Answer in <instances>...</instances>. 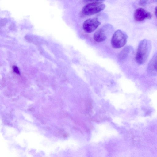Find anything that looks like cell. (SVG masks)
Here are the masks:
<instances>
[{
    "mask_svg": "<svg viewBox=\"0 0 157 157\" xmlns=\"http://www.w3.org/2000/svg\"><path fill=\"white\" fill-rule=\"evenodd\" d=\"M128 36L120 30H116L113 34L111 40L112 47L115 48H121L127 42Z\"/></svg>",
    "mask_w": 157,
    "mask_h": 157,
    "instance_id": "3957f363",
    "label": "cell"
},
{
    "mask_svg": "<svg viewBox=\"0 0 157 157\" xmlns=\"http://www.w3.org/2000/svg\"><path fill=\"white\" fill-rule=\"evenodd\" d=\"M155 14L156 18H157V6L156 7L155 9Z\"/></svg>",
    "mask_w": 157,
    "mask_h": 157,
    "instance_id": "8fae6325",
    "label": "cell"
},
{
    "mask_svg": "<svg viewBox=\"0 0 157 157\" xmlns=\"http://www.w3.org/2000/svg\"><path fill=\"white\" fill-rule=\"evenodd\" d=\"M100 24V22L97 18L89 19L84 21L83 29L86 33H90L94 31Z\"/></svg>",
    "mask_w": 157,
    "mask_h": 157,
    "instance_id": "277c9868",
    "label": "cell"
},
{
    "mask_svg": "<svg viewBox=\"0 0 157 157\" xmlns=\"http://www.w3.org/2000/svg\"><path fill=\"white\" fill-rule=\"evenodd\" d=\"M132 48L130 46H127L125 47L119 53L118 58L121 60L125 59L132 52Z\"/></svg>",
    "mask_w": 157,
    "mask_h": 157,
    "instance_id": "ba28073f",
    "label": "cell"
},
{
    "mask_svg": "<svg viewBox=\"0 0 157 157\" xmlns=\"http://www.w3.org/2000/svg\"><path fill=\"white\" fill-rule=\"evenodd\" d=\"M147 69L150 74L154 75H157V52L154 55L149 61Z\"/></svg>",
    "mask_w": 157,
    "mask_h": 157,
    "instance_id": "52a82bcc",
    "label": "cell"
},
{
    "mask_svg": "<svg viewBox=\"0 0 157 157\" xmlns=\"http://www.w3.org/2000/svg\"><path fill=\"white\" fill-rule=\"evenodd\" d=\"M147 0H140L139 1V4L140 6H144L147 3Z\"/></svg>",
    "mask_w": 157,
    "mask_h": 157,
    "instance_id": "9c48e42d",
    "label": "cell"
},
{
    "mask_svg": "<svg viewBox=\"0 0 157 157\" xmlns=\"http://www.w3.org/2000/svg\"><path fill=\"white\" fill-rule=\"evenodd\" d=\"M151 48V41L144 39L141 41L138 45L136 56V60L139 64L144 63L147 59Z\"/></svg>",
    "mask_w": 157,
    "mask_h": 157,
    "instance_id": "6da1fadb",
    "label": "cell"
},
{
    "mask_svg": "<svg viewBox=\"0 0 157 157\" xmlns=\"http://www.w3.org/2000/svg\"><path fill=\"white\" fill-rule=\"evenodd\" d=\"M107 25L98 30L94 35V40L97 42H100L104 41L106 38V34L107 33Z\"/></svg>",
    "mask_w": 157,
    "mask_h": 157,
    "instance_id": "8992f818",
    "label": "cell"
},
{
    "mask_svg": "<svg viewBox=\"0 0 157 157\" xmlns=\"http://www.w3.org/2000/svg\"><path fill=\"white\" fill-rule=\"evenodd\" d=\"M105 7V4L101 1H96L84 6L82 9V12L86 15H92L101 11Z\"/></svg>",
    "mask_w": 157,
    "mask_h": 157,
    "instance_id": "7a4b0ae2",
    "label": "cell"
},
{
    "mask_svg": "<svg viewBox=\"0 0 157 157\" xmlns=\"http://www.w3.org/2000/svg\"><path fill=\"white\" fill-rule=\"evenodd\" d=\"M14 71L17 74H19L20 72L17 67L16 66H13V67Z\"/></svg>",
    "mask_w": 157,
    "mask_h": 157,
    "instance_id": "30bf717a",
    "label": "cell"
},
{
    "mask_svg": "<svg viewBox=\"0 0 157 157\" xmlns=\"http://www.w3.org/2000/svg\"><path fill=\"white\" fill-rule=\"evenodd\" d=\"M134 19L137 21H141L145 19H150L152 17L151 13L144 9L140 8L136 9L134 15Z\"/></svg>",
    "mask_w": 157,
    "mask_h": 157,
    "instance_id": "5b68a950",
    "label": "cell"
}]
</instances>
